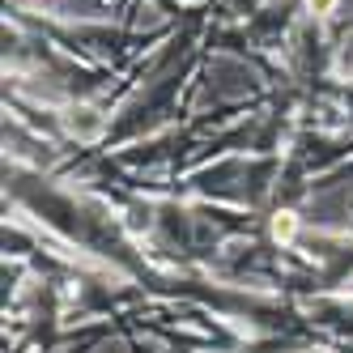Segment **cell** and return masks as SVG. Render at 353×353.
I'll return each mask as SVG.
<instances>
[{
	"label": "cell",
	"mask_w": 353,
	"mask_h": 353,
	"mask_svg": "<svg viewBox=\"0 0 353 353\" xmlns=\"http://www.w3.org/2000/svg\"><path fill=\"white\" fill-rule=\"evenodd\" d=\"M327 5H332V0H311V9H327Z\"/></svg>",
	"instance_id": "cell-2"
},
{
	"label": "cell",
	"mask_w": 353,
	"mask_h": 353,
	"mask_svg": "<svg viewBox=\"0 0 353 353\" xmlns=\"http://www.w3.org/2000/svg\"><path fill=\"white\" fill-rule=\"evenodd\" d=\"M272 234H276V239H290V234H294V213H281V217H276Z\"/></svg>",
	"instance_id": "cell-1"
}]
</instances>
